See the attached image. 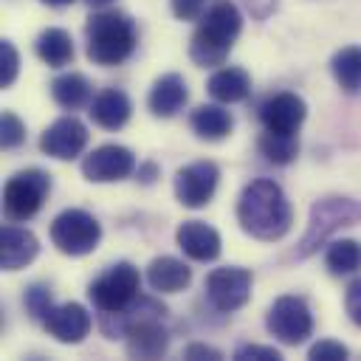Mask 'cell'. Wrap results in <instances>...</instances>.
Here are the masks:
<instances>
[{"label":"cell","mask_w":361,"mask_h":361,"mask_svg":"<svg viewBox=\"0 0 361 361\" xmlns=\"http://www.w3.org/2000/svg\"><path fill=\"white\" fill-rule=\"evenodd\" d=\"M237 223L248 237L274 243L290 231L293 209L276 180L254 178L251 183L243 186L237 197Z\"/></svg>","instance_id":"cell-1"},{"label":"cell","mask_w":361,"mask_h":361,"mask_svg":"<svg viewBox=\"0 0 361 361\" xmlns=\"http://www.w3.org/2000/svg\"><path fill=\"white\" fill-rule=\"evenodd\" d=\"M138 45V31L130 14L116 8H96L85 23V54L93 65H124Z\"/></svg>","instance_id":"cell-2"},{"label":"cell","mask_w":361,"mask_h":361,"mask_svg":"<svg viewBox=\"0 0 361 361\" xmlns=\"http://www.w3.org/2000/svg\"><path fill=\"white\" fill-rule=\"evenodd\" d=\"M243 31V11L231 0H214L200 17L192 39L189 59L200 68H217L231 54L237 37Z\"/></svg>","instance_id":"cell-3"},{"label":"cell","mask_w":361,"mask_h":361,"mask_svg":"<svg viewBox=\"0 0 361 361\" xmlns=\"http://www.w3.org/2000/svg\"><path fill=\"white\" fill-rule=\"evenodd\" d=\"M361 223V203L353 197H341V195H330L322 197L310 206V217H307V228L293 251V257L305 259L310 254H316L322 245H327V240L341 231Z\"/></svg>","instance_id":"cell-4"},{"label":"cell","mask_w":361,"mask_h":361,"mask_svg":"<svg viewBox=\"0 0 361 361\" xmlns=\"http://www.w3.org/2000/svg\"><path fill=\"white\" fill-rule=\"evenodd\" d=\"M141 274L133 262L121 259V262H113L107 271H102L90 288H87V296L93 302V307L99 310V316H113V313H121L127 310L141 293Z\"/></svg>","instance_id":"cell-5"},{"label":"cell","mask_w":361,"mask_h":361,"mask_svg":"<svg viewBox=\"0 0 361 361\" xmlns=\"http://www.w3.org/2000/svg\"><path fill=\"white\" fill-rule=\"evenodd\" d=\"M51 195V175L42 169H20L3 186V212L8 223L31 220Z\"/></svg>","instance_id":"cell-6"},{"label":"cell","mask_w":361,"mask_h":361,"mask_svg":"<svg viewBox=\"0 0 361 361\" xmlns=\"http://www.w3.org/2000/svg\"><path fill=\"white\" fill-rule=\"evenodd\" d=\"M51 243L68 257H85L102 243V223L85 209H65L51 220Z\"/></svg>","instance_id":"cell-7"},{"label":"cell","mask_w":361,"mask_h":361,"mask_svg":"<svg viewBox=\"0 0 361 361\" xmlns=\"http://www.w3.org/2000/svg\"><path fill=\"white\" fill-rule=\"evenodd\" d=\"M265 327L276 341L296 347L313 336V313L302 296H279L268 307Z\"/></svg>","instance_id":"cell-8"},{"label":"cell","mask_w":361,"mask_h":361,"mask_svg":"<svg viewBox=\"0 0 361 361\" xmlns=\"http://www.w3.org/2000/svg\"><path fill=\"white\" fill-rule=\"evenodd\" d=\"M251 282H254V276H251L248 268L223 265V268H214L206 276L203 290H206V299L214 310L234 313L251 299Z\"/></svg>","instance_id":"cell-9"},{"label":"cell","mask_w":361,"mask_h":361,"mask_svg":"<svg viewBox=\"0 0 361 361\" xmlns=\"http://www.w3.org/2000/svg\"><path fill=\"white\" fill-rule=\"evenodd\" d=\"M217 180H220V166L214 161H206V158L192 161L175 172V183H172L175 197L186 209H203L214 197Z\"/></svg>","instance_id":"cell-10"},{"label":"cell","mask_w":361,"mask_h":361,"mask_svg":"<svg viewBox=\"0 0 361 361\" xmlns=\"http://www.w3.org/2000/svg\"><path fill=\"white\" fill-rule=\"evenodd\" d=\"M135 172V152L124 144H102L82 161V175L90 183H116Z\"/></svg>","instance_id":"cell-11"},{"label":"cell","mask_w":361,"mask_h":361,"mask_svg":"<svg viewBox=\"0 0 361 361\" xmlns=\"http://www.w3.org/2000/svg\"><path fill=\"white\" fill-rule=\"evenodd\" d=\"M87 127L85 121H79L73 113L71 116H59L56 121H51L45 127V133L39 135V149L48 155V158H56V161H73L76 155L85 152L87 147Z\"/></svg>","instance_id":"cell-12"},{"label":"cell","mask_w":361,"mask_h":361,"mask_svg":"<svg viewBox=\"0 0 361 361\" xmlns=\"http://www.w3.org/2000/svg\"><path fill=\"white\" fill-rule=\"evenodd\" d=\"M42 327L48 330V336H54L62 344H79V341L87 338V333L93 327V319H90V313H87L85 305H79V302H62V305H54L45 313Z\"/></svg>","instance_id":"cell-13"},{"label":"cell","mask_w":361,"mask_h":361,"mask_svg":"<svg viewBox=\"0 0 361 361\" xmlns=\"http://www.w3.org/2000/svg\"><path fill=\"white\" fill-rule=\"evenodd\" d=\"M305 116H307L305 99L296 96V93H290V90L274 93V96H268L259 104L262 130H271V133H296L302 127Z\"/></svg>","instance_id":"cell-14"},{"label":"cell","mask_w":361,"mask_h":361,"mask_svg":"<svg viewBox=\"0 0 361 361\" xmlns=\"http://www.w3.org/2000/svg\"><path fill=\"white\" fill-rule=\"evenodd\" d=\"M175 243L183 251V257L195 262H214L223 251V240L217 228L203 220H183L175 231Z\"/></svg>","instance_id":"cell-15"},{"label":"cell","mask_w":361,"mask_h":361,"mask_svg":"<svg viewBox=\"0 0 361 361\" xmlns=\"http://www.w3.org/2000/svg\"><path fill=\"white\" fill-rule=\"evenodd\" d=\"M124 347L130 358H161L169 347V333L161 319H141L124 333Z\"/></svg>","instance_id":"cell-16"},{"label":"cell","mask_w":361,"mask_h":361,"mask_svg":"<svg viewBox=\"0 0 361 361\" xmlns=\"http://www.w3.org/2000/svg\"><path fill=\"white\" fill-rule=\"evenodd\" d=\"M189 102V87L186 79L180 73H164L152 82L149 96H147V107L155 118H172L183 110V104Z\"/></svg>","instance_id":"cell-17"},{"label":"cell","mask_w":361,"mask_h":361,"mask_svg":"<svg viewBox=\"0 0 361 361\" xmlns=\"http://www.w3.org/2000/svg\"><path fill=\"white\" fill-rule=\"evenodd\" d=\"M87 116L102 130H121L133 116V102L118 87H104L87 104Z\"/></svg>","instance_id":"cell-18"},{"label":"cell","mask_w":361,"mask_h":361,"mask_svg":"<svg viewBox=\"0 0 361 361\" xmlns=\"http://www.w3.org/2000/svg\"><path fill=\"white\" fill-rule=\"evenodd\" d=\"M39 254V240L34 231L20 226H3L0 234V265L3 271H20Z\"/></svg>","instance_id":"cell-19"},{"label":"cell","mask_w":361,"mask_h":361,"mask_svg":"<svg viewBox=\"0 0 361 361\" xmlns=\"http://www.w3.org/2000/svg\"><path fill=\"white\" fill-rule=\"evenodd\" d=\"M147 282L152 290L158 293H178V290H186L189 282H192V268L178 259V257H155L149 265H147Z\"/></svg>","instance_id":"cell-20"},{"label":"cell","mask_w":361,"mask_h":361,"mask_svg":"<svg viewBox=\"0 0 361 361\" xmlns=\"http://www.w3.org/2000/svg\"><path fill=\"white\" fill-rule=\"evenodd\" d=\"M206 90L214 102L220 104H237V102H245L251 96V76L243 71V68H217L209 82H206Z\"/></svg>","instance_id":"cell-21"},{"label":"cell","mask_w":361,"mask_h":361,"mask_svg":"<svg viewBox=\"0 0 361 361\" xmlns=\"http://www.w3.org/2000/svg\"><path fill=\"white\" fill-rule=\"evenodd\" d=\"M189 127L203 141H223L234 130V118L223 104H200L189 113Z\"/></svg>","instance_id":"cell-22"},{"label":"cell","mask_w":361,"mask_h":361,"mask_svg":"<svg viewBox=\"0 0 361 361\" xmlns=\"http://www.w3.org/2000/svg\"><path fill=\"white\" fill-rule=\"evenodd\" d=\"M51 99L62 107V110H79L85 104H90V82L85 73L79 71H68V73H59L54 82H51Z\"/></svg>","instance_id":"cell-23"},{"label":"cell","mask_w":361,"mask_h":361,"mask_svg":"<svg viewBox=\"0 0 361 361\" xmlns=\"http://www.w3.org/2000/svg\"><path fill=\"white\" fill-rule=\"evenodd\" d=\"M34 54L48 68H65L73 59V39L65 28H45L34 39Z\"/></svg>","instance_id":"cell-24"},{"label":"cell","mask_w":361,"mask_h":361,"mask_svg":"<svg viewBox=\"0 0 361 361\" xmlns=\"http://www.w3.org/2000/svg\"><path fill=\"white\" fill-rule=\"evenodd\" d=\"M330 71H333V79L336 85L355 96L361 93V45H344L333 54L330 59Z\"/></svg>","instance_id":"cell-25"},{"label":"cell","mask_w":361,"mask_h":361,"mask_svg":"<svg viewBox=\"0 0 361 361\" xmlns=\"http://www.w3.org/2000/svg\"><path fill=\"white\" fill-rule=\"evenodd\" d=\"M324 268H327L333 276L358 274V271H361V243L353 240V237H341V240L327 243Z\"/></svg>","instance_id":"cell-26"},{"label":"cell","mask_w":361,"mask_h":361,"mask_svg":"<svg viewBox=\"0 0 361 361\" xmlns=\"http://www.w3.org/2000/svg\"><path fill=\"white\" fill-rule=\"evenodd\" d=\"M257 147H259V155L265 161L276 164V166H288L299 155V138H296V133H271V130H265L259 135Z\"/></svg>","instance_id":"cell-27"},{"label":"cell","mask_w":361,"mask_h":361,"mask_svg":"<svg viewBox=\"0 0 361 361\" xmlns=\"http://www.w3.org/2000/svg\"><path fill=\"white\" fill-rule=\"evenodd\" d=\"M23 305H25V310H28V316H31V319L42 322V319H45V313L54 307V299H51V288H48V285H42V282H34V285L25 290V296H23Z\"/></svg>","instance_id":"cell-28"},{"label":"cell","mask_w":361,"mask_h":361,"mask_svg":"<svg viewBox=\"0 0 361 361\" xmlns=\"http://www.w3.org/2000/svg\"><path fill=\"white\" fill-rule=\"evenodd\" d=\"M23 141H25L23 118L11 110H3V116H0V144H3V149H17Z\"/></svg>","instance_id":"cell-29"},{"label":"cell","mask_w":361,"mask_h":361,"mask_svg":"<svg viewBox=\"0 0 361 361\" xmlns=\"http://www.w3.org/2000/svg\"><path fill=\"white\" fill-rule=\"evenodd\" d=\"M17 73H20V54H17L11 39H3L0 42V85L11 87Z\"/></svg>","instance_id":"cell-30"},{"label":"cell","mask_w":361,"mask_h":361,"mask_svg":"<svg viewBox=\"0 0 361 361\" xmlns=\"http://www.w3.org/2000/svg\"><path fill=\"white\" fill-rule=\"evenodd\" d=\"M347 355H350V350L333 338H322V341L310 344V350H307V358H313V361H347Z\"/></svg>","instance_id":"cell-31"},{"label":"cell","mask_w":361,"mask_h":361,"mask_svg":"<svg viewBox=\"0 0 361 361\" xmlns=\"http://www.w3.org/2000/svg\"><path fill=\"white\" fill-rule=\"evenodd\" d=\"M282 353L276 347H265V344H240L234 350V361H279Z\"/></svg>","instance_id":"cell-32"},{"label":"cell","mask_w":361,"mask_h":361,"mask_svg":"<svg viewBox=\"0 0 361 361\" xmlns=\"http://www.w3.org/2000/svg\"><path fill=\"white\" fill-rule=\"evenodd\" d=\"M209 3H212V0H169V6H172V14H175L178 20H183V23L200 20V17L206 14Z\"/></svg>","instance_id":"cell-33"},{"label":"cell","mask_w":361,"mask_h":361,"mask_svg":"<svg viewBox=\"0 0 361 361\" xmlns=\"http://www.w3.org/2000/svg\"><path fill=\"white\" fill-rule=\"evenodd\" d=\"M344 310L355 327H361V276H355L344 290Z\"/></svg>","instance_id":"cell-34"},{"label":"cell","mask_w":361,"mask_h":361,"mask_svg":"<svg viewBox=\"0 0 361 361\" xmlns=\"http://www.w3.org/2000/svg\"><path fill=\"white\" fill-rule=\"evenodd\" d=\"M183 358H189V361H197V358H209V361H220V358H223V353H220L217 347H212V344H203V341H195V344H189V347L183 350Z\"/></svg>","instance_id":"cell-35"},{"label":"cell","mask_w":361,"mask_h":361,"mask_svg":"<svg viewBox=\"0 0 361 361\" xmlns=\"http://www.w3.org/2000/svg\"><path fill=\"white\" fill-rule=\"evenodd\" d=\"M161 175V169H158V164L155 161H144V164H138V180L141 183H155V178Z\"/></svg>","instance_id":"cell-36"},{"label":"cell","mask_w":361,"mask_h":361,"mask_svg":"<svg viewBox=\"0 0 361 361\" xmlns=\"http://www.w3.org/2000/svg\"><path fill=\"white\" fill-rule=\"evenodd\" d=\"M245 6L254 11V17H268L271 11H274V6H276V0H245Z\"/></svg>","instance_id":"cell-37"},{"label":"cell","mask_w":361,"mask_h":361,"mask_svg":"<svg viewBox=\"0 0 361 361\" xmlns=\"http://www.w3.org/2000/svg\"><path fill=\"white\" fill-rule=\"evenodd\" d=\"M90 8H107V6H113L116 0H85Z\"/></svg>","instance_id":"cell-38"},{"label":"cell","mask_w":361,"mask_h":361,"mask_svg":"<svg viewBox=\"0 0 361 361\" xmlns=\"http://www.w3.org/2000/svg\"><path fill=\"white\" fill-rule=\"evenodd\" d=\"M39 3L54 6V8H62V6H71V3H76V0H39Z\"/></svg>","instance_id":"cell-39"}]
</instances>
